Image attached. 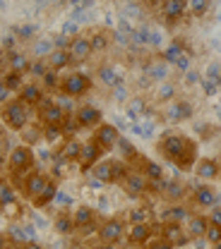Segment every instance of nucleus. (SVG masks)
I'll use <instances>...</instances> for the list:
<instances>
[{
	"label": "nucleus",
	"instance_id": "obj_1",
	"mask_svg": "<svg viewBox=\"0 0 221 249\" xmlns=\"http://www.w3.org/2000/svg\"><path fill=\"white\" fill-rule=\"evenodd\" d=\"M157 151L181 170H192L197 163V142L183 132H163L157 142Z\"/></svg>",
	"mask_w": 221,
	"mask_h": 249
},
{
	"label": "nucleus",
	"instance_id": "obj_2",
	"mask_svg": "<svg viewBox=\"0 0 221 249\" xmlns=\"http://www.w3.org/2000/svg\"><path fill=\"white\" fill-rule=\"evenodd\" d=\"M34 163H36V156L29 144H20V146L10 149V154H7V170L12 178L24 180L29 173H34Z\"/></svg>",
	"mask_w": 221,
	"mask_h": 249
},
{
	"label": "nucleus",
	"instance_id": "obj_3",
	"mask_svg": "<svg viewBox=\"0 0 221 249\" xmlns=\"http://www.w3.org/2000/svg\"><path fill=\"white\" fill-rule=\"evenodd\" d=\"M0 115H2V123L12 132H20V129H27L29 124V106H24L20 98H12L2 106Z\"/></svg>",
	"mask_w": 221,
	"mask_h": 249
},
{
	"label": "nucleus",
	"instance_id": "obj_4",
	"mask_svg": "<svg viewBox=\"0 0 221 249\" xmlns=\"http://www.w3.org/2000/svg\"><path fill=\"white\" fill-rule=\"evenodd\" d=\"M94 82H92V74L87 72H70L63 77V87H60V93L70 96V98H80V96H87L92 91Z\"/></svg>",
	"mask_w": 221,
	"mask_h": 249
},
{
	"label": "nucleus",
	"instance_id": "obj_5",
	"mask_svg": "<svg viewBox=\"0 0 221 249\" xmlns=\"http://www.w3.org/2000/svg\"><path fill=\"white\" fill-rule=\"evenodd\" d=\"M125 223L121 218H106L101 220V228L96 232V240L99 242H106V245H118L123 237H125Z\"/></svg>",
	"mask_w": 221,
	"mask_h": 249
},
{
	"label": "nucleus",
	"instance_id": "obj_6",
	"mask_svg": "<svg viewBox=\"0 0 221 249\" xmlns=\"http://www.w3.org/2000/svg\"><path fill=\"white\" fill-rule=\"evenodd\" d=\"M92 142H94L103 154H108V151H113V149L118 146V142H121V132H118V127H116V124L103 123L101 127H96L94 129Z\"/></svg>",
	"mask_w": 221,
	"mask_h": 249
},
{
	"label": "nucleus",
	"instance_id": "obj_7",
	"mask_svg": "<svg viewBox=\"0 0 221 249\" xmlns=\"http://www.w3.org/2000/svg\"><path fill=\"white\" fill-rule=\"evenodd\" d=\"M67 53H70V58H72V65L89 60V58L94 55V48H92V38H89V34L77 31V34L72 36V41H70Z\"/></svg>",
	"mask_w": 221,
	"mask_h": 249
},
{
	"label": "nucleus",
	"instance_id": "obj_8",
	"mask_svg": "<svg viewBox=\"0 0 221 249\" xmlns=\"http://www.w3.org/2000/svg\"><path fill=\"white\" fill-rule=\"evenodd\" d=\"M157 235H161L163 240H168L176 249L188 247L190 242H192L183 223H159V232Z\"/></svg>",
	"mask_w": 221,
	"mask_h": 249
},
{
	"label": "nucleus",
	"instance_id": "obj_9",
	"mask_svg": "<svg viewBox=\"0 0 221 249\" xmlns=\"http://www.w3.org/2000/svg\"><path fill=\"white\" fill-rule=\"evenodd\" d=\"M163 118L166 123H185V120H192L195 118V106L190 103L188 98H178L173 103H168L163 108Z\"/></svg>",
	"mask_w": 221,
	"mask_h": 249
},
{
	"label": "nucleus",
	"instance_id": "obj_10",
	"mask_svg": "<svg viewBox=\"0 0 221 249\" xmlns=\"http://www.w3.org/2000/svg\"><path fill=\"white\" fill-rule=\"evenodd\" d=\"M39 124H63L67 120V113L56 103V98L46 96V101L39 106Z\"/></svg>",
	"mask_w": 221,
	"mask_h": 249
},
{
	"label": "nucleus",
	"instance_id": "obj_11",
	"mask_svg": "<svg viewBox=\"0 0 221 249\" xmlns=\"http://www.w3.org/2000/svg\"><path fill=\"white\" fill-rule=\"evenodd\" d=\"M190 201L197 209H214V206H219V192L214 187L197 182V185L190 189Z\"/></svg>",
	"mask_w": 221,
	"mask_h": 249
},
{
	"label": "nucleus",
	"instance_id": "obj_12",
	"mask_svg": "<svg viewBox=\"0 0 221 249\" xmlns=\"http://www.w3.org/2000/svg\"><path fill=\"white\" fill-rule=\"evenodd\" d=\"M121 187H123V192H125L130 199H142V196H147V194L152 192V182H149L140 170H132Z\"/></svg>",
	"mask_w": 221,
	"mask_h": 249
},
{
	"label": "nucleus",
	"instance_id": "obj_13",
	"mask_svg": "<svg viewBox=\"0 0 221 249\" xmlns=\"http://www.w3.org/2000/svg\"><path fill=\"white\" fill-rule=\"evenodd\" d=\"M152 237H157L154 223H135V225H127L125 230V242L137 245V247H144Z\"/></svg>",
	"mask_w": 221,
	"mask_h": 249
},
{
	"label": "nucleus",
	"instance_id": "obj_14",
	"mask_svg": "<svg viewBox=\"0 0 221 249\" xmlns=\"http://www.w3.org/2000/svg\"><path fill=\"white\" fill-rule=\"evenodd\" d=\"M192 173H195V178H197V180H204V182H217V180L221 178V163L217 160V158H209V156L197 158V163H195Z\"/></svg>",
	"mask_w": 221,
	"mask_h": 249
},
{
	"label": "nucleus",
	"instance_id": "obj_15",
	"mask_svg": "<svg viewBox=\"0 0 221 249\" xmlns=\"http://www.w3.org/2000/svg\"><path fill=\"white\" fill-rule=\"evenodd\" d=\"M48 180H51V175H48V173H43V170H34V173H29V175L24 178V187H22L24 199L32 204L34 199L43 192V187L48 185Z\"/></svg>",
	"mask_w": 221,
	"mask_h": 249
},
{
	"label": "nucleus",
	"instance_id": "obj_16",
	"mask_svg": "<svg viewBox=\"0 0 221 249\" xmlns=\"http://www.w3.org/2000/svg\"><path fill=\"white\" fill-rule=\"evenodd\" d=\"M159 12H161L163 22H166L168 27H173V24H178L181 19H185V15H188V2H183V0H168V2H161V5H159Z\"/></svg>",
	"mask_w": 221,
	"mask_h": 249
},
{
	"label": "nucleus",
	"instance_id": "obj_17",
	"mask_svg": "<svg viewBox=\"0 0 221 249\" xmlns=\"http://www.w3.org/2000/svg\"><path fill=\"white\" fill-rule=\"evenodd\" d=\"M75 118H77V123L82 124V129H92V132L103 124V113L96 106H77Z\"/></svg>",
	"mask_w": 221,
	"mask_h": 249
},
{
	"label": "nucleus",
	"instance_id": "obj_18",
	"mask_svg": "<svg viewBox=\"0 0 221 249\" xmlns=\"http://www.w3.org/2000/svg\"><path fill=\"white\" fill-rule=\"evenodd\" d=\"M17 98L24 103V106H29V108H39L43 101H46V89L39 84V82H27L24 84V89L17 93Z\"/></svg>",
	"mask_w": 221,
	"mask_h": 249
},
{
	"label": "nucleus",
	"instance_id": "obj_19",
	"mask_svg": "<svg viewBox=\"0 0 221 249\" xmlns=\"http://www.w3.org/2000/svg\"><path fill=\"white\" fill-rule=\"evenodd\" d=\"M188 196H190V187L185 182H181L178 178L176 180H168L166 189L161 192V199L168 201V204H183Z\"/></svg>",
	"mask_w": 221,
	"mask_h": 249
},
{
	"label": "nucleus",
	"instance_id": "obj_20",
	"mask_svg": "<svg viewBox=\"0 0 221 249\" xmlns=\"http://www.w3.org/2000/svg\"><path fill=\"white\" fill-rule=\"evenodd\" d=\"M116 151L121 154V160H125L132 170H137V168H140V163H142V158H144V156L140 154V149H137L130 139H125V137H121V142H118Z\"/></svg>",
	"mask_w": 221,
	"mask_h": 249
},
{
	"label": "nucleus",
	"instance_id": "obj_21",
	"mask_svg": "<svg viewBox=\"0 0 221 249\" xmlns=\"http://www.w3.org/2000/svg\"><path fill=\"white\" fill-rule=\"evenodd\" d=\"M2 60L7 62V70L10 72H17V74H29V70H32V62L34 58H27L24 53H20V51H12V53H2Z\"/></svg>",
	"mask_w": 221,
	"mask_h": 249
},
{
	"label": "nucleus",
	"instance_id": "obj_22",
	"mask_svg": "<svg viewBox=\"0 0 221 249\" xmlns=\"http://www.w3.org/2000/svg\"><path fill=\"white\" fill-rule=\"evenodd\" d=\"M101 154H103V151H101L94 142L89 139V142L84 144V149H82L80 160H77V163H80V170H82V173H92V168H94L96 163H99V160H103V158H101Z\"/></svg>",
	"mask_w": 221,
	"mask_h": 249
},
{
	"label": "nucleus",
	"instance_id": "obj_23",
	"mask_svg": "<svg viewBox=\"0 0 221 249\" xmlns=\"http://www.w3.org/2000/svg\"><path fill=\"white\" fill-rule=\"evenodd\" d=\"M190 216H192V211H190L185 204H168L163 211H161V223H188Z\"/></svg>",
	"mask_w": 221,
	"mask_h": 249
},
{
	"label": "nucleus",
	"instance_id": "obj_24",
	"mask_svg": "<svg viewBox=\"0 0 221 249\" xmlns=\"http://www.w3.org/2000/svg\"><path fill=\"white\" fill-rule=\"evenodd\" d=\"M161 62H166V65H178V62L183 60V58H188V51H185V43L183 41H178V38H173L163 51H161Z\"/></svg>",
	"mask_w": 221,
	"mask_h": 249
},
{
	"label": "nucleus",
	"instance_id": "obj_25",
	"mask_svg": "<svg viewBox=\"0 0 221 249\" xmlns=\"http://www.w3.org/2000/svg\"><path fill=\"white\" fill-rule=\"evenodd\" d=\"M207 228H209V218L202 216V213H192V216H190V220L185 223V230H188V235H190V240H192V242L204 240Z\"/></svg>",
	"mask_w": 221,
	"mask_h": 249
},
{
	"label": "nucleus",
	"instance_id": "obj_26",
	"mask_svg": "<svg viewBox=\"0 0 221 249\" xmlns=\"http://www.w3.org/2000/svg\"><path fill=\"white\" fill-rule=\"evenodd\" d=\"M96 74H99L101 84L108 87V89H118V87H123V77H121V72H118L113 65H99Z\"/></svg>",
	"mask_w": 221,
	"mask_h": 249
},
{
	"label": "nucleus",
	"instance_id": "obj_27",
	"mask_svg": "<svg viewBox=\"0 0 221 249\" xmlns=\"http://www.w3.org/2000/svg\"><path fill=\"white\" fill-rule=\"evenodd\" d=\"M82 149H84V144H82L77 137H72V139H65V142H60V149H58L56 154L60 156V158H65V160H80Z\"/></svg>",
	"mask_w": 221,
	"mask_h": 249
},
{
	"label": "nucleus",
	"instance_id": "obj_28",
	"mask_svg": "<svg viewBox=\"0 0 221 249\" xmlns=\"http://www.w3.org/2000/svg\"><path fill=\"white\" fill-rule=\"evenodd\" d=\"M53 230L58 232V235H63V237H70L72 232H77V223H75V218H72V211L67 213H58V216L53 218Z\"/></svg>",
	"mask_w": 221,
	"mask_h": 249
},
{
	"label": "nucleus",
	"instance_id": "obj_29",
	"mask_svg": "<svg viewBox=\"0 0 221 249\" xmlns=\"http://www.w3.org/2000/svg\"><path fill=\"white\" fill-rule=\"evenodd\" d=\"M56 196H58V180H56V178H51V180H48V185L43 187V192H41V194L32 201V206L34 209H46Z\"/></svg>",
	"mask_w": 221,
	"mask_h": 249
},
{
	"label": "nucleus",
	"instance_id": "obj_30",
	"mask_svg": "<svg viewBox=\"0 0 221 249\" xmlns=\"http://www.w3.org/2000/svg\"><path fill=\"white\" fill-rule=\"evenodd\" d=\"M149 182H161L163 180V168L159 165L157 160H152V158H142V163H140V168H137Z\"/></svg>",
	"mask_w": 221,
	"mask_h": 249
},
{
	"label": "nucleus",
	"instance_id": "obj_31",
	"mask_svg": "<svg viewBox=\"0 0 221 249\" xmlns=\"http://www.w3.org/2000/svg\"><path fill=\"white\" fill-rule=\"evenodd\" d=\"M72 218H75V223H77V230H82V228L96 223V211L92 206H87V204H80V206L72 209Z\"/></svg>",
	"mask_w": 221,
	"mask_h": 249
},
{
	"label": "nucleus",
	"instance_id": "obj_32",
	"mask_svg": "<svg viewBox=\"0 0 221 249\" xmlns=\"http://www.w3.org/2000/svg\"><path fill=\"white\" fill-rule=\"evenodd\" d=\"M92 178H94L99 185H111V178H113V160H99L94 168H92V173H89Z\"/></svg>",
	"mask_w": 221,
	"mask_h": 249
},
{
	"label": "nucleus",
	"instance_id": "obj_33",
	"mask_svg": "<svg viewBox=\"0 0 221 249\" xmlns=\"http://www.w3.org/2000/svg\"><path fill=\"white\" fill-rule=\"evenodd\" d=\"M154 98H157L159 103H173V101H178V87L173 84V82H161L154 87Z\"/></svg>",
	"mask_w": 221,
	"mask_h": 249
},
{
	"label": "nucleus",
	"instance_id": "obj_34",
	"mask_svg": "<svg viewBox=\"0 0 221 249\" xmlns=\"http://www.w3.org/2000/svg\"><path fill=\"white\" fill-rule=\"evenodd\" d=\"M125 113H127L130 120H137L140 115H147V113H149L147 98H144V96H132V98L125 103Z\"/></svg>",
	"mask_w": 221,
	"mask_h": 249
},
{
	"label": "nucleus",
	"instance_id": "obj_35",
	"mask_svg": "<svg viewBox=\"0 0 221 249\" xmlns=\"http://www.w3.org/2000/svg\"><path fill=\"white\" fill-rule=\"evenodd\" d=\"M53 51H56V43H53V38H36V41L32 43L34 60H48Z\"/></svg>",
	"mask_w": 221,
	"mask_h": 249
},
{
	"label": "nucleus",
	"instance_id": "obj_36",
	"mask_svg": "<svg viewBox=\"0 0 221 249\" xmlns=\"http://www.w3.org/2000/svg\"><path fill=\"white\" fill-rule=\"evenodd\" d=\"M89 38H92V48H94V53H106L108 51V46H111V34L106 29H92L89 31Z\"/></svg>",
	"mask_w": 221,
	"mask_h": 249
},
{
	"label": "nucleus",
	"instance_id": "obj_37",
	"mask_svg": "<svg viewBox=\"0 0 221 249\" xmlns=\"http://www.w3.org/2000/svg\"><path fill=\"white\" fill-rule=\"evenodd\" d=\"M46 93H60V87H63V72H56V70H48L46 74H43V79L39 82Z\"/></svg>",
	"mask_w": 221,
	"mask_h": 249
},
{
	"label": "nucleus",
	"instance_id": "obj_38",
	"mask_svg": "<svg viewBox=\"0 0 221 249\" xmlns=\"http://www.w3.org/2000/svg\"><path fill=\"white\" fill-rule=\"evenodd\" d=\"M0 84H5L10 91H15V93H20L22 89H24V74H17V72H10V70H5L2 72V79H0Z\"/></svg>",
	"mask_w": 221,
	"mask_h": 249
},
{
	"label": "nucleus",
	"instance_id": "obj_39",
	"mask_svg": "<svg viewBox=\"0 0 221 249\" xmlns=\"http://www.w3.org/2000/svg\"><path fill=\"white\" fill-rule=\"evenodd\" d=\"M48 67L51 70H56V72H63V70H67L70 65H72V58H70V53L67 51H53L51 53V58H48Z\"/></svg>",
	"mask_w": 221,
	"mask_h": 249
},
{
	"label": "nucleus",
	"instance_id": "obj_40",
	"mask_svg": "<svg viewBox=\"0 0 221 249\" xmlns=\"http://www.w3.org/2000/svg\"><path fill=\"white\" fill-rule=\"evenodd\" d=\"M41 134H43V142H48V144H58V142H65L63 124H41Z\"/></svg>",
	"mask_w": 221,
	"mask_h": 249
},
{
	"label": "nucleus",
	"instance_id": "obj_41",
	"mask_svg": "<svg viewBox=\"0 0 221 249\" xmlns=\"http://www.w3.org/2000/svg\"><path fill=\"white\" fill-rule=\"evenodd\" d=\"M127 223L135 225V223H154V216L147 206H135L127 211Z\"/></svg>",
	"mask_w": 221,
	"mask_h": 249
},
{
	"label": "nucleus",
	"instance_id": "obj_42",
	"mask_svg": "<svg viewBox=\"0 0 221 249\" xmlns=\"http://www.w3.org/2000/svg\"><path fill=\"white\" fill-rule=\"evenodd\" d=\"M130 173H132V168L127 165L125 160L116 158V160H113V178H111V185H123Z\"/></svg>",
	"mask_w": 221,
	"mask_h": 249
},
{
	"label": "nucleus",
	"instance_id": "obj_43",
	"mask_svg": "<svg viewBox=\"0 0 221 249\" xmlns=\"http://www.w3.org/2000/svg\"><path fill=\"white\" fill-rule=\"evenodd\" d=\"M17 201H20L17 199V189L10 185V182L2 180V185H0V209H5L10 204H17Z\"/></svg>",
	"mask_w": 221,
	"mask_h": 249
},
{
	"label": "nucleus",
	"instance_id": "obj_44",
	"mask_svg": "<svg viewBox=\"0 0 221 249\" xmlns=\"http://www.w3.org/2000/svg\"><path fill=\"white\" fill-rule=\"evenodd\" d=\"M147 74L154 79V82H168V67H166V62H152L149 67H147Z\"/></svg>",
	"mask_w": 221,
	"mask_h": 249
},
{
	"label": "nucleus",
	"instance_id": "obj_45",
	"mask_svg": "<svg viewBox=\"0 0 221 249\" xmlns=\"http://www.w3.org/2000/svg\"><path fill=\"white\" fill-rule=\"evenodd\" d=\"M204 242H207L209 247L219 245V242H221V225H217V223H209V228H207V232H204Z\"/></svg>",
	"mask_w": 221,
	"mask_h": 249
},
{
	"label": "nucleus",
	"instance_id": "obj_46",
	"mask_svg": "<svg viewBox=\"0 0 221 249\" xmlns=\"http://www.w3.org/2000/svg\"><path fill=\"white\" fill-rule=\"evenodd\" d=\"M48 70H51V67H48V62H46V60H34L29 74L34 77V82H41V79H43V74H46Z\"/></svg>",
	"mask_w": 221,
	"mask_h": 249
},
{
	"label": "nucleus",
	"instance_id": "obj_47",
	"mask_svg": "<svg viewBox=\"0 0 221 249\" xmlns=\"http://www.w3.org/2000/svg\"><path fill=\"white\" fill-rule=\"evenodd\" d=\"M188 10L192 12V17H204L209 12V2L207 0H192V2H188Z\"/></svg>",
	"mask_w": 221,
	"mask_h": 249
},
{
	"label": "nucleus",
	"instance_id": "obj_48",
	"mask_svg": "<svg viewBox=\"0 0 221 249\" xmlns=\"http://www.w3.org/2000/svg\"><path fill=\"white\" fill-rule=\"evenodd\" d=\"M63 129H65V139H72V137L82 129V124L77 123V118H75V115H67V120L63 123Z\"/></svg>",
	"mask_w": 221,
	"mask_h": 249
},
{
	"label": "nucleus",
	"instance_id": "obj_49",
	"mask_svg": "<svg viewBox=\"0 0 221 249\" xmlns=\"http://www.w3.org/2000/svg\"><path fill=\"white\" fill-rule=\"evenodd\" d=\"M75 98H70V96H65V93H60V96H56V103L63 108L67 115H75L77 113V108H75V103H72Z\"/></svg>",
	"mask_w": 221,
	"mask_h": 249
},
{
	"label": "nucleus",
	"instance_id": "obj_50",
	"mask_svg": "<svg viewBox=\"0 0 221 249\" xmlns=\"http://www.w3.org/2000/svg\"><path fill=\"white\" fill-rule=\"evenodd\" d=\"M144 249H176L168 240H163L161 235H157V237H152L147 245H144Z\"/></svg>",
	"mask_w": 221,
	"mask_h": 249
},
{
	"label": "nucleus",
	"instance_id": "obj_51",
	"mask_svg": "<svg viewBox=\"0 0 221 249\" xmlns=\"http://www.w3.org/2000/svg\"><path fill=\"white\" fill-rule=\"evenodd\" d=\"M20 209H22V204L17 201V204H10V206H5L0 211H2V216H7V218H17L20 216Z\"/></svg>",
	"mask_w": 221,
	"mask_h": 249
},
{
	"label": "nucleus",
	"instance_id": "obj_52",
	"mask_svg": "<svg viewBox=\"0 0 221 249\" xmlns=\"http://www.w3.org/2000/svg\"><path fill=\"white\" fill-rule=\"evenodd\" d=\"M113 98H116V101H118V103H121V101H130V98H132V96H130V93H127V89L125 87H118V89H113Z\"/></svg>",
	"mask_w": 221,
	"mask_h": 249
},
{
	"label": "nucleus",
	"instance_id": "obj_53",
	"mask_svg": "<svg viewBox=\"0 0 221 249\" xmlns=\"http://www.w3.org/2000/svg\"><path fill=\"white\" fill-rule=\"evenodd\" d=\"M207 218H209V223H217V225H221V206H214V209H209Z\"/></svg>",
	"mask_w": 221,
	"mask_h": 249
},
{
	"label": "nucleus",
	"instance_id": "obj_54",
	"mask_svg": "<svg viewBox=\"0 0 221 249\" xmlns=\"http://www.w3.org/2000/svg\"><path fill=\"white\" fill-rule=\"evenodd\" d=\"M185 82L188 84H197V82H202V74L195 72V70H190V72H185Z\"/></svg>",
	"mask_w": 221,
	"mask_h": 249
},
{
	"label": "nucleus",
	"instance_id": "obj_55",
	"mask_svg": "<svg viewBox=\"0 0 221 249\" xmlns=\"http://www.w3.org/2000/svg\"><path fill=\"white\" fill-rule=\"evenodd\" d=\"M10 93H12V91H10L5 84H0V103H2V106H5L7 101H12V98H10Z\"/></svg>",
	"mask_w": 221,
	"mask_h": 249
},
{
	"label": "nucleus",
	"instance_id": "obj_56",
	"mask_svg": "<svg viewBox=\"0 0 221 249\" xmlns=\"http://www.w3.org/2000/svg\"><path fill=\"white\" fill-rule=\"evenodd\" d=\"M17 36H22V38L34 36V27H20V29H17Z\"/></svg>",
	"mask_w": 221,
	"mask_h": 249
},
{
	"label": "nucleus",
	"instance_id": "obj_57",
	"mask_svg": "<svg viewBox=\"0 0 221 249\" xmlns=\"http://www.w3.org/2000/svg\"><path fill=\"white\" fill-rule=\"evenodd\" d=\"M176 67H178V70H181V72H190L188 67H190V58H183V60L178 62V65H176Z\"/></svg>",
	"mask_w": 221,
	"mask_h": 249
},
{
	"label": "nucleus",
	"instance_id": "obj_58",
	"mask_svg": "<svg viewBox=\"0 0 221 249\" xmlns=\"http://www.w3.org/2000/svg\"><path fill=\"white\" fill-rule=\"evenodd\" d=\"M22 249H46V247H43L41 242H34V240H32V242H27V245H24Z\"/></svg>",
	"mask_w": 221,
	"mask_h": 249
},
{
	"label": "nucleus",
	"instance_id": "obj_59",
	"mask_svg": "<svg viewBox=\"0 0 221 249\" xmlns=\"http://www.w3.org/2000/svg\"><path fill=\"white\" fill-rule=\"evenodd\" d=\"M113 247H116V245H106V242H99L94 249H113Z\"/></svg>",
	"mask_w": 221,
	"mask_h": 249
},
{
	"label": "nucleus",
	"instance_id": "obj_60",
	"mask_svg": "<svg viewBox=\"0 0 221 249\" xmlns=\"http://www.w3.org/2000/svg\"><path fill=\"white\" fill-rule=\"evenodd\" d=\"M121 249H144V247H137V245H130V242H125V245H121Z\"/></svg>",
	"mask_w": 221,
	"mask_h": 249
},
{
	"label": "nucleus",
	"instance_id": "obj_61",
	"mask_svg": "<svg viewBox=\"0 0 221 249\" xmlns=\"http://www.w3.org/2000/svg\"><path fill=\"white\" fill-rule=\"evenodd\" d=\"M212 249H221V242H219V245H214V247H212Z\"/></svg>",
	"mask_w": 221,
	"mask_h": 249
},
{
	"label": "nucleus",
	"instance_id": "obj_62",
	"mask_svg": "<svg viewBox=\"0 0 221 249\" xmlns=\"http://www.w3.org/2000/svg\"><path fill=\"white\" fill-rule=\"evenodd\" d=\"M12 249H22V247H12Z\"/></svg>",
	"mask_w": 221,
	"mask_h": 249
},
{
	"label": "nucleus",
	"instance_id": "obj_63",
	"mask_svg": "<svg viewBox=\"0 0 221 249\" xmlns=\"http://www.w3.org/2000/svg\"><path fill=\"white\" fill-rule=\"evenodd\" d=\"M84 249H94V247H84Z\"/></svg>",
	"mask_w": 221,
	"mask_h": 249
}]
</instances>
